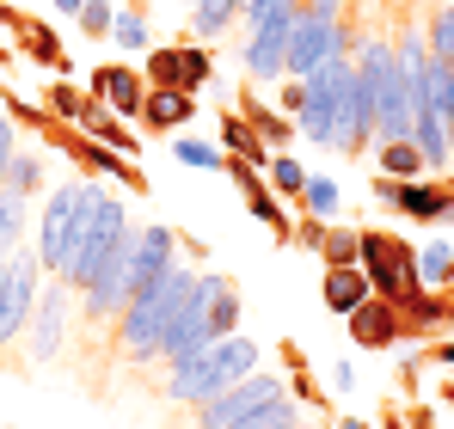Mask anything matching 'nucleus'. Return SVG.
Wrapping results in <instances>:
<instances>
[{
  "label": "nucleus",
  "instance_id": "obj_35",
  "mask_svg": "<svg viewBox=\"0 0 454 429\" xmlns=\"http://www.w3.org/2000/svg\"><path fill=\"white\" fill-rule=\"evenodd\" d=\"M338 203H344V197H338V184H332V178H313V172H307L301 209H307V214H319V221H332V214H338Z\"/></svg>",
  "mask_w": 454,
  "mask_h": 429
},
{
  "label": "nucleus",
  "instance_id": "obj_38",
  "mask_svg": "<svg viewBox=\"0 0 454 429\" xmlns=\"http://www.w3.org/2000/svg\"><path fill=\"white\" fill-rule=\"evenodd\" d=\"M50 111H56L62 123H80V117H86V98H80L74 86L62 80V86H50Z\"/></svg>",
  "mask_w": 454,
  "mask_h": 429
},
{
  "label": "nucleus",
  "instance_id": "obj_12",
  "mask_svg": "<svg viewBox=\"0 0 454 429\" xmlns=\"http://www.w3.org/2000/svg\"><path fill=\"white\" fill-rule=\"evenodd\" d=\"M203 344H215V332H209V283L197 277V288H191V300L172 313V325H166V338H160V356L153 362H191Z\"/></svg>",
  "mask_w": 454,
  "mask_h": 429
},
{
  "label": "nucleus",
  "instance_id": "obj_28",
  "mask_svg": "<svg viewBox=\"0 0 454 429\" xmlns=\"http://www.w3.org/2000/svg\"><path fill=\"white\" fill-rule=\"evenodd\" d=\"M264 184H270L277 197H301V191H307V166H301V160H289V153H270Z\"/></svg>",
  "mask_w": 454,
  "mask_h": 429
},
{
  "label": "nucleus",
  "instance_id": "obj_41",
  "mask_svg": "<svg viewBox=\"0 0 454 429\" xmlns=\"http://www.w3.org/2000/svg\"><path fill=\"white\" fill-rule=\"evenodd\" d=\"M12 153H19V129H12V117L0 111V166H6Z\"/></svg>",
  "mask_w": 454,
  "mask_h": 429
},
{
  "label": "nucleus",
  "instance_id": "obj_49",
  "mask_svg": "<svg viewBox=\"0 0 454 429\" xmlns=\"http://www.w3.org/2000/svg\"><path fill=\"white\" fill-rule=\"evenodd\" d=\"M295 429H307V424H295Z\"/></svg>",
  "mask_w": 454,
  "mask_h": 429
},
{
  "label": "nucleus",
  "instance_id": "obj_23",
  "mask_svg": "<svg viewBox=\"0 0 454 429\" xmlns=\"http://www.w3.org/2000/svg\"><path fill=\"white\" fill-rule=\"evenodd\" d=\"M375 172L380 178H424V153H418V142H380Z\"/></svg>",
  "mask_w": 454,
  "mask_h": 429
},
{
  "label": "nucleus",
  "instance_id": "obj_42",
  "mask_svg": "<svg viewBox=\"0 0 454 429\" xmlns=\"http://www.w3.org/2000/svg\"><path fill=\"white\" fill-rule=\"evenodd\" d=\"M307 12H325V19H344V6H350V0H301Z\"/></svg>",
  "mask_w": 454,
  "mask_h": 429
},
{
  "label": "nucleus",
  "instance_id": "obj_24",
  "mask_svg": "<svg viewBox=\"0 0 454 429\" xmlns=\"http://www.w3.org/2000/svg\"><path fill=\"white\" fill-rule=\"evenodd\" d=\"M295 424H301V405L283 393V399H264L258 411H246L233 429H295Z\"/></svg>",
  "mask_w": 454,
  "mask_h": 429
},
{
  "label": "nucleus",
  "instance_id": "obj_31",
  "mask_svg": "<svg viewBox=\"0 0 454 429\" xmlns=\"http://www.w3.org/2000/svg\"><path fill=\"white\" fill-rule=\"evenodd\" d=\"M25 203H31V197L0 191V258H6V252H19V233H25Z\"/></svg>",
  "mask_w": 454,
  "mask_h": 429
},
{
  "label": "nucleus",
  "instance_id": "obj_40",
  "mask_svg": "<svg viewBox=\"0 0 454 429\" xmlns=\"http://www.w3.org/2000/svg\"><path fill=\"white\" fill-rule=\"evenodd\" d=\"M289 239H295V246H307V252H319V246H325V221H319V214H301V227H295Z\"/></svg>",
  "mask_w": 454,
  "mask_h": 429
},
{
  "label": "nucleus",
  "instance_id": "obj_6",
  "mask_svg": "<svg viewBox=\"0 0 454 429\" xmlns=\"http://www.w3.org/2000/svg\"><path fill=\"white\" fill-rule=\"evenodd\" d=\"M350 50H363V31H356V25L325 19V12H307L301 6V12H295V37H289V80H307L313 68L350 56Z\"/></svg>",
  "mask_w": 454,
  "mask_h": 429
},
{
  "label": "nucleus",
  "instance_id": "obj_9",
  "mask_svg": "<svg viewBox=\"0 0 454 429\" xmlns=\"http://www.w3.org/2000/svg\"><path fill=\"white\" fill-rule=\"evenodd\" d=\"M68 332H74V288L62 283V277H43L37 313H31V325H25V350H31V362H56L62 344H68Z\"/></svg>",
  "mask_w": 454,
  "mask_h": 429
},
{
  "label": "nucleus",
  "instance_id": "obj_10",
  "mask_svg": "<svg viewBox=\"0 0 454 429\" xmlns=\"http://www.w3.org/2000/svg\"><path fill=\"white\" fill-rule=\"evenodd\" d=\"M295 12H301V6H283V12H270L264 25H252V31H246V80H252V86H277V80L289 74Z\"/></svg>",
  "mask_w": 454,
  "mask_h": 429
},
{
  "label": "nucleus",
  "instance_id": "obj_43",
  "mask_svg": "<svg viewBox=\"0 0 454 429\" xmlns=\"http://www.w3.org/2000/svg\"><path fill=\"white\" fill-rule=\"evenodd\" d=\"M332 386H338V393H350V386H356V368H350V362H338V368H332Z\"/></svg>",
  "mask_w": 454,
  "mask_h": 429
},
{
  "label": "nucleus",
  "instance_id": "obj_2",
  "mask_svg": "<svg viewBox=\"0 0 454 429\" xmlns=\"http://www.w3.org/2000/svg\"><path fill=\"white\" fill-rule=\"evenodd\" d=\"M191 288H197V270H191V264H172L148 294H136V300L123 307V319H117V350L129 362H153L166 325H172V313L191 300Z\"/></svg>",
  "mask_w": 454,
  "mask_h": 429
},
{
  "label": "nucleus",
  "instance_id": "obj_19",
  "mask_svg": "<svg viewBox=\"0 0 454 429\" xmlns=\"http://www.w3.org/2000/svg\"><path fill=\"white\" fill-rule=\"evenodd\" d=\"M191 117H197V92H178V86H153L148 105H142V123L160 136H178Z\"/></svg>",
  "mask_w": 454,
  "mask_h": 429
},
{
  "label": "nucleus",
  "instance_id": "obj_8",
  "mask_svg": "<svg viewBox=\"0 0 454 429\" xmlns=\"http://www.w3.org/2000/svg\"><path fill=\"white\" fill-rule=\"evenodd\" d=\"M363 277L375 288L380 300H393V307H405L411 294H418V252L405 246V239H393V233H363Z\"/></svg>",
  "mask_w": 454,
  "mask_h": 429
},
{
  "label": "nucleus",
  "instance_id": "obj_22",
  "mask_svg": "<svg viewBox=\"0 0 454 429\" xmlns=\"http://www.w3.org/2000/svg\"><path fill=\"white\" fill-rule=\"evenodd\" d=\"M222 147L233 160H246V166H270V147L258 142V129L246 117H222Z\"/></svg>",
  "mask_w": 454,
  "mask_h": 429
},
{
  "label": "nucleus",
  "instance_id": "obj_44",
  "mask_svg": "<svg viewBox=\"0 0 454 429\" xmlns=\"http://www.w3.org/2000/svg\"><path fill=\"white\" fill-rule=\"evenodd\" d=\"M80 6H86V0H56V12H68V19H80Z\"/></svg>",
  "mask_w": 454,
  "mask_h": 429
},
{
  "label": "nucleus",
  "instance_id": "obj_37",
  "mask_svg": "<svg viewBox=\"0 0 454 429\" xmlns=\"http://www.w3.org/2000/svg\"><path fill=\"white\" fill-rule=\"evenodd\" d=\"M430 56H436V62H454V6L430 19Z\"/></svg>",
  "mask_w": 454,
  "mask_h": 429
},
{
  "label": "nucleus",
  "instance_id": "obj_11",
  "mask_svg": "<svg viewBox=\"0 0 454 429\" xmlns=\"http://www.w3.org/2000/svg\"><path fill=\"white\" fill-rule=\"evenodd\" d=\"M289 393V380L283 374H264V368H252L239 386H227V393H215L203 411H197V429H233L246 411H258L264 399H283Z\"/></svg>",
  "mask_w": 454,
  "mask_h": 429
},
{
  "label": "nucleus",
  "instance_id": "obj_36",
  "mask_svg": "<svg viewBox=\"0 0 454 429\" xmlns=\"http://www.w3.org/2000/svg\"><path fill=\"white\" fill-rule=\"evenodd\" d=\"M111 19H117L111 0H86L80 6V37H111Z\"/></svg>",
  "mask_w": 454,
  "mask_h": 429
},
{
  "label": "nucleus",
  "instance_id": "obj_14",
  "mask_svg": "<svg viewBox=\"0 0 454 429\" xmlns=\"http://www.w3.org/2000/svg\"><path fill=\"white\" fill-rule=\"evenodd\" d=\"M172 264H178V239H172V227H136V246H129V300L148 294Z\"/></svg>",
  "mask_w": 454,
  "mask_h": 429
},
{
  "label": "nucleus",
  "instance_id": "obj_32",
  "mask_svg": "<svg viewBox=\"0 0 454 429\" xmlns=\"http://www.w3.org/2000/svg\"><path fill=\"white\" fill-rule=\"evenodd\" d=\"M246 209H252V221H264V227H270L277 239H289V233H295V227H289V214H283V203H277V191H270V184H258V191L246 197Z\"/></svg>",
  "mask_w": 454,
  "mask_h": 429
},
{
  "label": "nucleus",
  "instance_id": "obj_48",
  "mask_svg": "<svg viewBox=\"0 0 454 429\" xmlns=\"http://www.w3.org/2000/svg\"><path fill=\"white\" fill-rule=\"evenodd\" d=\"M449 142H454V123H449Z\"/></svg>",
  "mask_w": 454,
  "mask_h": 429
},
{
  "label": "nucleus",
  "instance_id": "obj_5",
  "mask_svg": "<svg viewBox=\"0 0 454 429\" xmlns=\"http://www.w3.org/2000/svg\"><path fill=\"white\" fill-rule=\"evenodd\" d=\"M350 56H338V62H325V68H313L301 80V105H295V129H301L307 142L332 147L338 153V117H344V86H350Z\"/></svg>",
  "mask_w": 454,
  "mask_h": 429
},
{
  "label": "nucleus",
  "instance_id": "obj_27",
  "mask_svg": "<svg viewBox=\"0 0 454 429\" xmlns=\"http://www.w3.org/2000/svg\"><path fill=\"white\" fill-rule=\"evenodd\" d=\"M172 160H184L197 172H227V153L215 142H197V136H172Z\"/></svg>",
  "mask_w": 454,
  "mask_h": 429
},
{
  "label": "nucleus",
  "instance_id": "obj_33",
  "mask_svg": "<svg viewBox=\"0 0 454 429\" xmlns=\"http://www.w3.org/2000/svg\"><path fill=\"white\" fill-rule=\"evenodd\" d=\"M246 123L258 129V142H264V147H283L289 136H295V123H283L270 105H246Z\"/></svg>",
  "mask_w": 454,
  "mask_h": 429
},
{
  "label": "nucleus",
  "instance_id": "obj_16",
  "mask_svg": "<svg viewBox=\"0 0 454 429\" xmlns=\"http://www.w3.org/2000/svg\"><path fill=\"white\" fill-rule=\"evenodd\" d=\"M350 338H356L363 350H387V344H399V338H405V313H399L393 300L369 294V300L350 313Z\"/></svg>",
  "mask_w": 454,
  "mask_h": 429
},
{
  "label": "nucleus",
  "instance_id": "obj_30",
  "mask_svg": "<svg viewBox=\"0 0 454 429\" xmlns=\"http://www.w3.org/2000/svg\"><path fill=\"white\" fill-rule=\"evenodd\" d=\"M449 277H454V246H442V239L424 246L418 252V288H442Z\"/></svg>",
  "mask_w": 454,
  "mask_h": 429
},
{
  "label": "nucleus",
  "instance_id": "obj_45",
  "mask_svg": "<svg viewBox=\"0 0 454 429\" xmlns=\"http://www.w3.org/2000/svg\"><path fill=\"white\" fill-rule=\"evenodd\" d=\"M332 429H369V424H363V417H338Z\"/></svg>",
  "mask_w": 454,
  "mask_h": 429
},
{
  "label": "nucleus",
  "instance_id": "obj_17",
  "mask_svg": "<svg viewBox=\"0 0 454 429\" xmlns=\"http://www.w3.org/2000/svg\"><path fill=\"white\" fill-rule=\"evenodd\" d=\"M92 98H105L117 117H142V105H148V74L142 68H105L92 80Z\"/></svg>",
  "mask_w": 454,
  "mask_h": 429
},
{
  "label": "nucleus",
  "instance_id": "obj_3",
  "mask_svg": "<svg viewBox=\"0 0 454 429\" xmlns=\"http://www.w3.org/2000/svg\"><path fill=\"white\" fill-rule=\"evenodd\" d=\"M258 368V344L252 338H215V344H203L191 362H178L172 374H166V399H178V405H209L215 393L227 386H239L246 374Z\"/></svg>",
  "mask_w": 454,
  "mask_h": 429
},
{
  "label": "nucleus",
  "instance_id": "obj_1",
  "mask_svg": "<svg viewBox=\"0 0 454 429\" xmlns=\"http://www.w3.org/2000/svg\"><path fill=\"white\" fill-rule=\"evenodd\" d=\"M136 239V227H129V209H123V197L117 191H105V184H92L86 178V209H80V233H74V252H68V264H62V283L86 288L123 246Z\"/></svg>",
  "mask_w": 454,
  "mask_h": 429
},
{
  "label": "nucleus",
  "instance_id": "obj_39",
  "mask_svg": "<svg viewBox=\"0 0 454 429\" xmlns=\"http://www.w3.org/2000/svg\"><path fill=\"white\" fill-rule=\"evenodd\" d=\"M25 50H31L37 62H50V68H62V50H56V37H50L43 25H31V31H25Z\"/></svg>",
  "mask_w": 454,
  "mask_h": 429
},
{
  "label": "nucleus",
  "instance_id": "obj_20",
  "mask_svg": "<svg viewBox=\"0 0 454 429\" xmlns=\"http://www.w3.org/2000/svg\"><path fill=\"white\" fill-rule=\"evenodd\" d=\"M80 136H92V142H105L111 153H129L136 160V129L129 123H117V111L105 105V98H86V117H80Z\"/></svg>",
  "mask_w": 454,
  "mask_h": 429
},
{
  "label": "nucleus",
  "instance_id": "obj_29",
  "mask_svg": "<svg viewBox=\"0 0 454 429\" xmlns=\"http://www.w3.org/2000/svg\"><path fill=\"white\" fill-rule=\"evenodd\" d=\"M356 258H363V233H356V227H332V221H325L319 264H356Z\"/></svg>",
  "mask_w": 454,
  "mask_h": 429
},
{
  "label": "nucleus",
  "instance_id": "obj_25",
  "mask_svg": "<svg viewBox=\"0 0 454 429\" xmlns=\"http://www.w3.org/2000/svg\"><path fill=\"white\" fill-rule=\"evenodd\" d=\"M239 19V6L233 0H203L197 12H191V31H197V43H215V37H227V25Z\"/></svg>",
  "mask_w": 454,
  "mask_h": 429
},
{
  "label": "nucleus",
  "instance_id": "obj_13",
  "mask_svg": "<svg viewBox=\"0 0 454 429\" xmlns=\"http://www.w3.org/2000/svg\"><path fill=\"white\" fill-rule=\"evenodd\" d=\"M153 86H178V92H197V86H209V50L203 43H166V50H148V68H142Z\"/></svg>",
  "mask_w": 454,
  "mask_h": 429
},
{
  "label": "nucleus",
  "instance_id": "obj_18",
  "mask_svg": "<svg viewBox=\"0 0 454 429\" xmlns=\"http://www.w3.org/2000/svg\"><path fill=\"white\" fill-rule=\"evenodd\" d=\"M319 294H325V313H344V319H350L375 288H369V277H363V264H325Z\"/></svg>",
  "mask_w": 454,
  "mask_h": 429
},
{
  "label": "nucleus",
  "instance_id": "obj_46",
  "mask_svg": "<svg viewBox=\"0 0 454 429\" xmlns=\"http://www.w3.org/2000/svg\"><path fill=\"white\" fill-rule=\"evenodd\" d=\"M380 429H405V424H399V417H380Z\"/></svg>",
  "mask_w": 454,
  "mask_h": 429
},
{
  "label": "nucleus",
  "instance_id": "obj_15",
  "mask_svg": "<svg viewBox=\"0 0 454 429\" xmlns=\"http://www.w3.org/2000/svg\"><path fill=\"white\" fill-rule=\"evenodd\" d=\"M375 197L405 209L411 221H449V184H424V178H375Z\"/></svg>",
  "mask_w": 454,
  "mask_h": 429
},
{
  "label": "nucleus",
  "instance_id": "obj_47",
  "mask_svg": "<svg viewBox=\"0 0 454 429\" xmlns=\"http://www.w3.org/2000/svg\"><path fill=\"white\" fill-rule=\"evenodd\" d=\"M442 362H449V368H454V344H442Z\"/></svg>",
  "mask_w": 454,
  "mask_h": 429
},
{
  "label": "nucleus",
  "instance_id": "obj_21",
  "mask_svg": "<svg viewBox=\"0 0 454 429\" xmlns=\"http://www.w3.org/2000/svg\"><path fill=\"white\" fill-rule=\"evenodd\" d=\"M399 313H405V332H442V325H454V300H442V294H424V288H418V294H411Z\"/></svg>",
  "mask_w": 454,
  "mask_h": 429
},
{
  "label": "nucleus",
  "instance_id": "obj_26",
  "mask_svg": "<svg viewBox=\"0 0 454 429\" xmlns=\"http://www.w3.org/2000/svg\"><path fill=\"white\" fill-rule=\"evenodd\" d=\"M6 191H19V197L43 191V153H37V147H19V153L6 160Z\"/></svg>",
  "mask_w": 454,
  "mask_h": 429
},
{
  "label": "nucleus",
  "instance_id": "obj_4",
  "mask_svg": "<svg viewBox=\"0 0 454 429\" xmlns=\"http://www.w3.org/2000/svg\"><path fill=\"white\" fill-rule=\"evenodd\" d=\"M43 258L37 246H19L0 258V350H19L25 344V325L37 313V294H43Z\"/></svg>",
  "mask_w": 454,
  "mask_h": 429
},
{
  "label": "nucleus",
  "instance_id": "obj_7",
  "mask_svg": "<svg viewBox=\"0 0 454 429\" xmlns=\"http://www.w3.org/2000/svg\"><path fill=\"white\" fill-rule=\"evenodd\" d=\"M80 209H86V178H62V184L43 197V214H37V258H43L50 277H62V264H68V252H74Z\"/></svg>",
  "mask_w": 454,
  "mask_h": 429
},
{
  "label": "nucleus",
  "instance_id": "obj_34",
  "mask_svg": "<svg viewBox=\"0 0 454 429\" xmlns=\"http://www.w3.org/2000/svg\"><path fill=\"white\" fill-rule=\"evenodd\" d=\"M111 43H117V50H129V56H136V50H148V19H142L136 6H129V12H117V19H111Z\"/></svg>",
  "mask_w": 454,
  "mask_h": 429
}]
</instances>
